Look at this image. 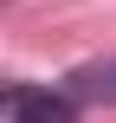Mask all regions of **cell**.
<instances>
[{
    "label": "cell",
    "instance_id": "6da1fadb",
    "mask_svg": "<svg viewBox=\"0 0 116 123\" xmlns=\"http://www.w3.org/2000/svg\"><path fill=\"white\" fill-rule=\"evenodd\" d=\"M6 117L13 123H77V104L58 84H6Z\"/></svg>",
    "mask_w": 116,
    "mask_h": 123
},
{
    "label": "cell",
    "instance_id": "7a4b0ae2",
    "mask_svg": "<svg viewBox=\"0 0 116 123\" xmlns=\"http://www.w3.org/2000/svg\"><path fill=\"white\" fill-rule=\"evenodd\" d=\"M77 110H90V104H116V58H90V65H77V71H65V84H58Z\"/></svg>",
    "mask_w": 116,
    "mask_h": 123
}]
</instances>
